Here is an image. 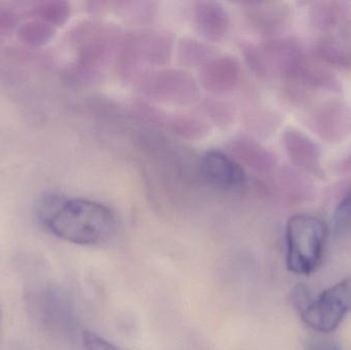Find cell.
Returning <instances> with one entry per match:
<instances>
[{
    "instance_id": "1",
    "label": "cell",
    "mask_w": 351,
    "mask_h": 350,
    "mask_svg": "<svg viewBox=\"0 0 351 350\" xmlns=\"http://www.w3.org/2000/svg\"><path fill=\"white\" fill-rule=\"evenodd\" d=\"M37 214L53 236L80 246L103 244L117 228L112 212L88 199H65L49 195L39 201Z\"/></svg>"
},
{
    "instance_id": "9",
    "label": "cell",
    "mask_w": 351,
    "mask_h": 350,
    "mask_svg": "<svg viewBox=\"0 0 351 350\" xmlns=\"http://www.w3.org/2000/svg\"><path fill=\"white\" fill-rule=\"evenodd\" d=\"M199 170L202 179L214 188L237 190L245 184L243 166L234 158L219 150H210L202 155Z\"/></svg>"
},
{
    "instance_id": "23",
    "label": "cell",
    "mask_w": 351,
    "mask_h": 350,
    "mask_svg": "<svg viewBox=\"0 0 351 350\" xmlns=\"http://www.w3.org/2000/svg\"><path fill=\"white\" fill-rule=\"evenodd\" d=\"M339 168L341 172L351 173V153L340 162Z\"/></svg>"
},
{
    "instance_id": "18",
    "label": "cell",
    "mask_w": 351,
    "mask_h": 350,
    "mask_svg": "<svg viewBox=\"0 0 351 350\" xmlns=\"http://www.w3.org/2000/svg\"><path fill=\"white\" fill-rule=\"evenodd\" d=\"M166 125L171 133L185 140L202 139L210 132V127L204 121L184 115L168 117Z\"/></svg>"
},
{
    "instance_id": "6",
    "label": "cell",
    "mask_w": 351,
    "mask_h": 350,
    "mask_svg": "<svg viewBox=\"0 0 351 350\" xmlns=\"http://www.w3.org/2000/svg\"><path fill=\"white\" fill-rule=\"evenodd\" d=\"M137 80L145 96L158 102L188 105L198 98L195 79L183 70H149Z\"/></svg>"
},
{
    "instance_id": "22",
    "label": "cell",
    "mask_w": 351,
    "mask_h": 350,
    "mask_svg": "<svg viewBox=\"0 0 351 350\" xmlns=\"http://www.w3.org/2000/svg\"><path fill=\"white\" fill-rule=\"evenodd\" d=\"M305 350H342L335 339L327 334H317L309 337L305 342Z\"/></svg>"
},
{
    "instance_id": "12",
    "label": "cell",
    "mask_w": 351,
    "mask_h": 350,
    "mask_svg": "<svg viewBox=\"0 0 351 350\" xmlns=\"http://www.w3.org/2000/svg\"><path fill=\"white\" fill-rule=\"evenodd\" d=\"M245 18L250 26L268 38L276 37L288 26L291 10L280 2H245Z\"/></svg>"
},
{
    "instance_id": "15",
    "label": "cell",
    "mask_w": 351,
    "mask_h": 350,
    "mask_svg": "<svg viewBox=\"0 0 351 350\" xmlns=\"http://www.w3.org/2000/svg\"><path fill=\"white\" fill-rule=\"evenodd\" d=\"M350 14V6L343 1L311 2L308 8L311 26L324 35L341 34Z\"/></svg>"
},
{
    "instance_id": "19",
    "label": "cell",
    "mask_w": 351,
    "mask_h": 350,
    "mask_svg": "<svg viewBox=\"0 0 351 350\" xmlns=\"http://www.w3.org/2000/svg\"><path fill=\"white\" fill-rule=\"evenodd\" d=\"M180 61L188 66H204L215 55L212 47L192 39H183L178 47Z\"/></svg>"
},
{
    "instance_id": "13",
    "label": "cell",
    "mask_w": 351,
    "mask_h": 350,
    "mask_svg": "<svg viewBox=\"0 0 351 350\" xmlns=\"http://www.w3.org/2000/svg\"><path fill=\"white\" fill-rule=\"evenodd\" d=\"M192 22L202 38L219 42L228 34L230 18L222 4L216 1L194 2Z\"/></svg>"
},
{
    "instance_id": "16",
    "label": "cell",
    "mask_w": 351,
    "mask_h": 350,
    "mask_svg": "<svg viewBox=\"0 0 351 350\" xmlns=\"http://www.w3.org/2000/svg\"><path fill=\"white\" fill-rule=\"evenodd\" d=\"M313 55L328 67L351 69V43L342 34L323 35L315 42Z\"/></svg>"
},
{
    "instance_id": "10",
    "label": "cell",
    "mask_w": 351,
    "mask_h": 350,
    "mask_svg": "<svg viewBox=\"0 0 351 350\" xmlns=\"http://www.w3.org/2000/svg\"><path fill=\"white\" fill-rule=\"evenodd\" d=\"M282 144L295 168L305 174L323 178L324 168L319 146L302 132L288 129L282 135Z\"/></svg>"
},
{
    "instance_id": "17",
    "label": "cell",
    "mask_w": 351,
    "mask_h": 350,
    "mask_svg": "<svg viewBox=\"0 0 351 350\" xmlns=\"http://www.w3.org/2000/svg\"><path fill=\"white\" fill-rule=\"evenodd\" d=\"M280 193L293 199H308L315 193V186L305 173L293 168H285L278 176Z\"/></svg>"
},
{
    "instance_id": "14",
    "label": "cell",
    "mask_w": 351,
    "mask_h": 350,
    "mask_svg": "<svg viewBox=\"0 0 351 350\" xmlns=\"http://www.w3.org/2000/svg\"><path fill=\"white\" fill-rule=\"evenodd\" d=\"M229 150L239 164L247 166L258 174H270L276 170V155L259 142L247 136L233 138Z\"/></svg>"
},
{
    "instance_id": "8",
    "label": "cell",
    "mask_w": 351,
    "mask_h": 350,
    "mask_svg": "<svg viewBox=\"0 0 351 350\" xmlns=\"http://www.w3.org/2000/svg\"><path fill=\"white\" fill-rule=\"evenodd\" d=\"M307 123L321 139L339 143L351 136V108L341 101L331 100L313 108Z\"/></svg>"
},
{
    "instance_id": "11",
    "label": "cell",
    "mask_w": 351,
    "mask_h": 350,
    "mask_svg": "<svg viewBox=\"0 0 351 350\" xmlns=\"http://www.w3.org/2000/svg\"><path fill=\"white\" fill-rule=\"evenodd\" d=\"M241 74V65L235 58L214 57L200 67V84L212 94H228L239 86Z\"/></svg>"
},
{
    "instance_id": "3",
    "label": "cell",
    "mask_w": 351,
    "mask_h": 350,
    "mask_svg": "<svg viewBox=\"0 0 351 350\" xmlns=\"http://www.w3.org/2000/svg\"><path fill=\"white\" fill-rule=\"evenodd\" d=\"M327 236V226L319 218L307 214L291 217L286 227L289 271L296 275H313L323 260Z\"/></svg>"
},
{
    "instance_id": "20",
    "label": "cell",
    "mask_w": 351,
    "mask_h": 350,
    "mask_svg": "<svg viewBox=\"0 0 351 350\" xmlns=\"http://www.w3.org/2000/svg\"><path fill=\"white\" fill-rule=\"evenodd\" d=\"M336 236L346 238L351 234V189L338 203L333 216Z\"/></svg>"
},
{
    "instance_id": "2",
    "label": "cell",
    "mask_w": 351,
    "mask_h": 350,
    "mask_svg": "<svg viewBox=\"0 0 351 350\" xmlns=\"http://www.w3.org/2000/svg\"><path fill=\"white\" fill-rule=\"evenodd\" d=\"M291 302L309 328L319 334L333 332L351 312V277L315 297L305 286H296Z\"/></svg>"
},
{
    "instance_id": "7",
    "label": "cell",
    "mask_w": 351,
    "mask_h": 350,
    "mask_svg": "<svg viewBox=\"0 0 351 350\" xmlns=\"http://www.w3.org/2000/svg\"><path fill=\"white\" fill-rule=\"evenodd\" d=\"M125 36L110 24L92 23L80 32V57L90 69L105 65L112 58H119Z\"/></svg>"
},
{
    "instance_id": "21",
    "label": "cell",
    "mask_w": 351,
    "mask_h": 350,
    "mask_svg": "<svg viewBox=\"0 0 351 350\" xmlns=\"http://www.w3.org/2000/svg\"><path fill=\"white\" fill-rule=\"evenodd\" d=\"M82 345L86 350H121L104 337L90 331L82 333Z\"/></svg>"
},
{
    "instance_id": "5",
    "label": "cell",
    "mask_w": 351,
    "mask_h": 350,
    "mask_svg": "<svg viewBox=\"0 0 351 350\" xmlns=\"http://www.w3.org/2000/svg\"><path fill=\"white\" fill-rule=\"evenodd\" d=\"M173 51V39L162 31H141L125 37L119 61L121 74L137 80L148 67L166 65Z\"/></svg>"
},
{
    "instance_id": "4",
    "label": "cell",
    "mask_w": 351,
    "mask_h": 350,
    "mask_svg": "<svg viewBox=\"0 0 351 350\" xmlns=\"http://www.w3.org/2000/svg\"><path fill=\"white\" fill-rule=\"evenodd\" d=\"M245 59L259 75L292 82L302 69L307 55L302 45L291 37H271L258 45L245 47Z\"/></svg>"
}]
</instances>
